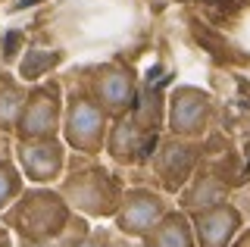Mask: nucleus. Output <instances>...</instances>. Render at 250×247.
Wrapping results in <instances>:
<instances>
[{
  "instance_id": "obj_1",
  "label": "nucleus",
  "mask_w": 250,
  "mask_h": 247,
  "mask_svg": "<svg viewBox=\"0 0 250 247\" xmlns=\"http://www.w3.org/2000/svg\"><path fill=\"white\" fill-rule=\"evenodd\" d=\"M57 191L75 216H84V219H113L116 210H119L125 185L119 182V175H113L94 157L75 153L72 160H66V172L57 182Z\"/></svg>"
},
{
  "instance_id": "obj_2",
  "label": "nucleus",
  "mask_w": 250,
  "mask_h": 247,
  "mask_svg": "<svg viewBox=\"0 0 250 247\" xmlns=\"http://www.w3.org/2000/svg\"><path fill=\"white\" fill-rule=\"evenodd\" d=\"M72 210L60 197L57 188L50 185H35V188H22V194L0 213V222L13 231V238L25 244H47L60 238L66 226L72 222Z\"/></svg>"
},
{
  "instance_id": "obj_3",
  "label": "nucleus",
  "mask_w": 250,
  "mask_h": 247,
  "mask_svg": "<svg viewBox=\"0 0 250 247\" xmlns=\"http://www.w3.org/2000/svg\"><path fill=\"white\" fill-rule=\"evenodd\" d=\"M106 132H109V116L82 88L69 91L62 100V125H60L62 144L75 153H84V157H97V153H104Z\"/></svg>"
},
{
  "instance_id": "obj_4",
  "label": "nucleus",
  "mask_w": 250,
  "mask_h": 247,
  "mask_svg": "<svg viewBox=\"0 0 250 247\" xmlns=\"http://www.w3.org/2000/svg\"><path fill=\"white\" fill-rule=\"evenodd\" d=\"M62 91L60 79H41L35 84H28L25 103L22 113L16 119V141H38V138H60V125H62Z\"/></svg>"
},
{
  "instance_id": "obj_5",
  "label": "nucleus",
  "mask_w": 250,
  "mask_h": 247,
  "mask_svg": "<svg viewBox=\"0 0 250 247\" xmlns=\"http://www.w3.org/2000/svg\"><path fill=\"white\" fill-rule=\"evenodd\" d=\"M138 88H141L138 75L131 72V69L119 66V63L88 66L84 69V79H82V91L109 116V119H119V116H128L135 110Z\"/></svg>"
},
{
  "instance_id": "obj_6",
  "label": "nucleus",
  "mask_w": 250,
  "mask_h": 247,
  "mask_svg": "<svg viewBox=\"0 0 250 247\" xmlns=\"http://www.w3.org/2000/svg\"><path fill=\"white\" fill-rule=\"evenodd\" d=\"M166 125L169 135L200 141L213 125V100L203 88L194 84H178L166 100Z\"/></svg>"
},
{
  "instance_id": "obj_7",
  "label": "nucleus",
  "mask_w": 250,
  "mask_h": 247,
  "mask_svg": "<svg viewBox=\"0 0 250 247\" xmlns=\"http://www.w3.org/2000/svg\"><path fill=\"white\" fill-rule=\"evenodd\" d=\"M172 210V200L153 188H125L113 222L116 231L128 241H141L156 222Z\"/></svg>"
},
{
  "instance_id": "obj_8",
  "label": "nucleus",
  "mask_w": 250,
  "mask_h": 247,
  "mask_svg": "<svg viewBox=\"0 0 250 247\" xmlns=\"http://www.w3.org/2000/svg\"><path fill=\"white\" fill-rule=\"evenodd\" d=\"M16 160L22 179L28 185H57L66 172L69 147L62 138H38V141H16Z\"/></svg>"
},
{
  "instance_id": "obj_9",
  "label": "nucleus",
  "mask_w": 250,
  "mask_h": 247,
  "mask_svg": "<svg viewBox=\"0 0 250 247\" xmlns=\"http://www.w3.org/2000/svg\"><path fill=\"white\" fill-rule=\"evenodd\" d=\"M197 160H200V141H188V138L169 135L166 141L156 144L153 157L147 163L153 166L156 182L163 185V191L175 194V191H182L191 182L194 169H197Z\"/></svg>"
},
{
  "instance_id": "obj_10",
  "label": "nucleus",
  "mask_w": 250,
  "mask_h": 247,
  "mask_svg": "<svg viewBox=\"0 0 250 247\" xmlns=\"http://www.w3.org/2000/svg\"><path fill=\"white\" fill-rule=\"evenodd\" d=\"M156 144H160V132L141 128L128 113V116H119V119H109L104 150L109 153V160H116L122 166H141L153 157Z\"/></svg>"
},
{
  "instance_id": "obj_11",
  "label": "nucleus",
  "mask_w": 250,
  "mask_h": 247,
  "mask_svg": "<svg viewBox=\"0 0 250 247\" xmlns=\"http://www.w3.org/2000/svg\"><path fill=\"white\" fill-rule=\"evenodd\" d=\"M188 216H191V228H194L197 247H229L234 241V235H241V226H244L238 206L229 204V200L200 206V210H194Z\"/></svg>"
},
{
  "instance_id": "obj_12",
  "label": "nucleus",
  "mask_w": 250,
  "mask_h": 247,
  "mask_svg": "<svg viewBox=\"0 0 250 247\" xmlns=\"http://www.w3.org/2000/svg\"><path fill=\"white\" fill-rule=\"evenodd\" d=\"M141 244L144 247H197L188 210H175V206H172V210L141 238Z\"/></svg>"
},
{
  "instance_id": "obj_13",
  "label": "nucleus",
  "mask_w": 250,
  "mask_h": 247,
  "mask_svg": "<svg viewBox=\"0 0 250 247\" xmlns=\"http://www.w3.org/2000/svg\"><path fill=\"white\" fill-rule=\"evenodd\" d=\"M25 94H28V84H22L13 72H0V138L3 135L13 138Z\"/></svg>"
},
{
  "instance_id": "obj_14",
  "label": "nucleus",
  "mask_w": 250,
  "mask_h": 247,
  "mask_svg": "<svg viewBox=\"0 0 250 247\" xmlns=\"http://www.w3.org/2000/svg\"><path fill=\"white\" fill-rule=\"evenodd\" d=\"M62 53L60 47H28L25 53H22V60H19V79L22 84H35V82H41V79H47V75L53 72L60 63H62Z\"/></svg>"
},
{
  "instance_id": "obj_15",
  "label": "nucleus",
  "mask_w": 250,
  "mask_h": 247,
  "mask_svg": "<svg viewBox=\"0 0 250 247\" xmlns=\"http://www.w3.org/2000/svg\"><path fill=\"white\" fill-rule=\"evenodd\" d=\"M50 247H116V244L104 231H91L88 222L78 226V216H72V222L66 226V231H62L60 238H53Z\"/></svg>"
},
{
  "instance_id": "obj_16",
  "label": "nucleus",
  "mask_w": 250,
  "mask_h": 247,
  "mask_svg": "<svg viewBox=\"0 0 250 247\" xmlns=\"http://www.w3.org/2000/svg\"><path fill=\"white\" fill-rule=\"evenodd\" d=\"M163 97L156 91H147V88H138V100H135V110H131V119L138 122L141 128H150V132H160L163 125Z\"/></svg>"
},
{
  "instance_id": "obj_17",
  "label": "nucleus",
  "mask_w": 250,
  "mask_h": 247,
  "mask_svg": "<svg viewBox=\"0 0 250 247\" xmlns=\"http://www.w3.org/2000/svg\"><path fill=\"white\" fill-rule=\"evenodd\" d=\"M22 188H25V179H22L19 166H16L10 157L0 153V213L22 194Z\"/></svg>"
},
{
  "instance_id": "obj_18",
  "label": "nucleus",
  "mask_w": 250,
  "mask_h": 247,
  "mask_svg": "<svg viewBox=\"0 0 250 247\" xmlns=\"http://www.w3.org/2000/svg\"><path fill=\"white\" fill-rule=\"evenodd\" d=\"M0 247H13V231L0 222Z\"/></svg>"
},
{
  "instance_id": "obj_19",
  "label": "nucleus",
  "mask_w": 250,
  "mask_h": 247,
  "mask_svg": "<svg viewBox=\"0 0 250 247\" xmlns=\"http://www.w3.org/2000/svg\"><path fill=\"white\" fill-rule=\"evenodd\" d=\"M122 247H144V244H141V241H131V244H122Z\"/></svg>"
}]
</instances>
